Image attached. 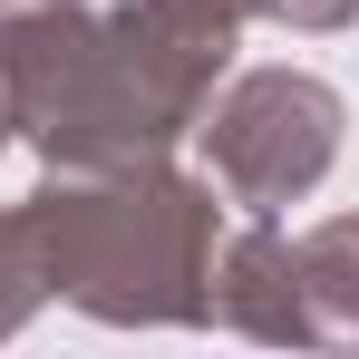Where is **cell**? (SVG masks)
I'll use <instances>...</instances> for the list:
<instances>
[{
	"label": "cell",
	"mask_w": 359,
	"mask_h": 359,
	"mask_svg": "<svg viewBox=\"0 0 359 359\" xmlns=\"http://www.w3.org/2000/svg\"><path fill=\"white\" fill-rule=\"evenodd\" d=\"M214 49H184L136 0H0V117L39 165L175 156L214 107Z\"/></svg>",
	"instance_id": "6da1fadb"
},
{
	"label": "cell",
	"mask_w": 359,
	"mask_h": 359,
	"mask_svg": "<svg viewBox=\"0 0 359 359\" xmlns=\"http://www.w3.org/2000/svg\"><path fill=\"white\" fill-rule=\"evenodd\" d=\"M39 282L117 330H194L214 320V175H184L175 156L146 165H49L20 204Z\"/></svg>",
	"instance_id": "7a4b0ae2"
},
{
	"label": "cell",
	"mask_w": 359,
	"mask_h": 359,
	"mask_svg": "<svg viewBox=\"0 0 359 359\" xmlns=\"http://www.w3.org/2000/svg\"><path fill=\"white\" fill-rule=\"evenodd\" d=\"M340 126H350V107H340L330 78H311V68H243L194 117V136H204V165L224 184V204L282 214V204H301L340 165Z\"/></svg>",
	"instance_id": "3957f363"
},
{
	"label": "cell",
	"mask_w": 359,
	"mask_h": 359,
	"mask_svg": "<svg viewBox=\"0 0 359 359\" xmlns=\"http://www.w3.org/2000/svg\"><path fill=\"white\" fill-rule=\"evenodd\" d=\"M214 320L243 340H272V350H320L311 292H301V243L272 214H252L233 243H214Z\"/></svg>",
	"instance_id": "277c9868"
},
{
	"label": "cell",
	"mask_w": 359,
	"mask_h": 359,
	"mask_svg": "<svg viewBox=\"0 0 359 359\" xmlns=\"http://www.w3.org/2000/svg\"><path fill=\"white\" fill-rule=\"evenodd\" d=\"M301 292L320 350H359V214H330L301 233Z\"/></svg>",
	"instance_id": "5b68a950"
},
{
	"label": "cell",
	"mask_w": 359,
	"mask_h": 359,
	"mask_svg": "<svg viewBox=\"0 0 359 359\" xmlns=\"http://www.w3.org/2000/svg\"><path fill=\"white\" fill-rule=\"evenodd\" d=\"M156 29H175L184 49H214V59H233V39L252 20H272V0H136Z\"/></svg>",
	"instance_id": "8992f818"
},
{
	"label": "cell",
	"mask_w": 359,
	"mask_h": 359,
	"mask_svg": "<svg viewBox=\"0 0 359 359\" xmlns=\"http://www.w3.org/2000/svg\"><path fill=\"white\" fill-rule=\"evenodd\" d=\"M39 301H49V282H39L29 224H20V204H10V214H0V340H10V330H20V320H29Z\"/></svg>",
	"instance_id": "52a82bcc"
},
{
	"label": "cell",
	"mask_w": 359,
	"mask_h": 359,
	"mask_svg": "<svg viewBox=\"0 0 359 359\" xmlns=\"http://www.w3.org/2000/svg\"><path fill=\"white\" fill-rule=\"evenodd\" d=\"M272 20H282V29H350L359 0H272Z\"/></svg>",
	"instance_id": "ba28073f"
},
{
	"label": "cell",
	"mask_w": 359,
	"mask_h": 359,
	"mask_svg": "<svg viewBox=\"0 0 359 359\" xmlns=\"http://www.w3.org/2000/svg\"><path fill=\"white\" fill-rule=\"evenodd\" d=\"M0 146H10V117H0Z\"/></svg>",
	"instance_id": "9c48e42d"
}]
</instances>
